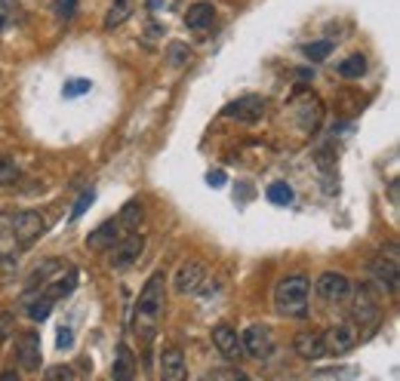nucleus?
<instances>
[{
  "instance_id": "nucleus-4",
  "label": "nucleus",
  "mask_w": 400,
  "mask_h": 381,
  "mask_svg": "<svg viewBox=\"0 0 400 381\" xmlns=\"http://www.w3.org/2000/svg\"><path fill=\"white\" fill-rule=\"evenodd\" d=\"M10 225H12V237H16L19 249H31L40 237L47 234V221L40 212L34 210H22V212H10Z\"/></svg>"
},
{
  "instance_id": "nucleus-16",
  "label": "nucleus",
  "mask_w": 400,
  "mask_h": 381,
  "mask_svg": "<svg viewBox=\"0 0 400 381\" xmlns=\"http://www.w3.org/2000/svg\"><path fill=\"white\" fill-rule=\"evenodd\" d=\"M369 283H376V289H385L388 296H394L397 292V264L385 262V258H373V264H369Z\"/></svg>"
},
{
  "instance_id": "nucleus-28",
  "label": "nucleus",
  "mask_w": 400,
  "mask_h": 381,
  "mask_svg": "<svg viewBox=\"0 0 400 381\" xmlns=\"http://www.w3.org/2000/svg\"><path fill=\"white\" fill-rule=\"evenodd\" d=\"M302 53L308 56L311 62H324L326 56L333 53V40H314V43H305V46H302Z\"/></svg>"
},
{
  "instance_id": "nucleus-10",
  "label": "nucleus",
  "mask_w": 400,
  "mask_h": 381,
  "mask_svg": "<svg viewBox=\"0 0 400 381\" xmlns=\"http://www.w3.org/2000/svg\"><path fill=\"white\" fill-rule=\"evenodd\" d=\"M124 234H126V228H124V221H120V215H117V219H108V221H102L96 231H90L87 249H90V253H108V249H111Z\"/></svg>"
},
{
  "instance_id": "nucleus-2",
  "label": "nucleus",
  "mask_w": 400,
  "mask_h": 381,
  "mask_svg": "<svg viewBox=\"0 0 400 381\" xmlns=\"http://www.w3.org/2000/svg\"><path fill=\"white\" fill-rule=\"evenodd\" d=\"M308 289H311V280L305 274H290V277L277 280V286H274V311L281 314V317L305 320V317H308Z\"/></svg>"
},
{
  "instance_id": "nucleus-33",
  "label": "nucleus",
  "mask_w": 400,
  "mask_h": 381,
  "mask_svg": "<svg viewBox=\"0 0 400 381\" xmlns=\"http://www.w3.org/2000/svg\"><path fill=\"white\" fill-rule=\"evenodd\" d=\"M16 19V0H0V31Z\"/></svg>"
},
{
  "instance_id": "nucleus-9",
  "label": "nucleus",
  "mask_w": 400,
  "mask_h": 381,
  "mask_svg": "<svg viewBox=\"0 0 400 381\" xmlns=\"http://www.w3.org/2000/svg\"><path fill=\"white\" fill-rule=\"evenodd\" d=\"M240 341H244V354L253 357V360H268V357L274 354V339H271V329L265 323H253V326L240 335Z\"/></svg>"
},
{
  "instance_id": "nucleus-38",
  "label": "nucleus",
  "mask_w": 400,
  "mask_h": 381,
  "mask_svg": "<svg viewBox=\"0 0 400 381\" xmlns=\"http://www.w3.org/2000/svg\"><path fill=\"white\" fill-rule=\"evenodd\" d=\"M206 178H210V185H212V188H219V185L225 182V172H222V169H216V172H210V176H206Z\"/></svg>"
},
{
  "instance_id": "nucleus-34",
  "label": "nucleus",
  "mask_w": 400,
  "mask_h": 381,
  "mask_svg": "<svg viewBox=\"0 0 400 381\" xmlns=\"http://www.w3.org/2000/svg\"><path fill=\"white\" fill-rule=\"evenodd\" d=\"M210 378H234V381H247L249 375H247L244 369H238V363H234L231 369H212V372H210Z\"/></svg>"
},
{
  "instance_id": "nucleus-26",
  "label": "nucleus",
  "mask_w": 400,
  "mask_h": 381,
  "mask_svg": "<svg viewBox=\"0 0 400 381\" xmlns=\"http://www.w3.org/2000/svg\"><path fill=\"white\" fill-rule=\"evenodd\" d=\"M56 271H59V262H56V258H47V262L40 264V268H34V274L28 277V289H40V286L49 280V274H56Z\"/></svg>"
},
{
  "instance_id": "nucleus-25",
  "label": "nucleus",
  "mask_w": 400,
  "mask_h": 381,
  "mask_svg": "<svg viewBox=\"0 0 400 381\" xmlns=\"http://www.w3.org/2000/svg\"><path fill=\"white\" fill-rule=\"evenodd\" d=\"M142 219H145V210H142L139 200H130V203L120 210V221H124L126 231H135V228L142 225Z\"/></svg>"
},
{
  "instance_id": "nucleus-17",
  "label": "nucleus",
  "mask_w": 400,
  "mask_h": 381,
  "mask_svg": "<svg viewBox=\"0 0 400 381\" xmlns=\"http://www.w3.org/2000/svg\"><path fill=\"white\" fill-rule=\"evenodd\" d=\"M160 375H163V381H182L185 375H188L182 348H167L160 354Z\"/></svg>"
},
{
  "instance_id": "nucleus-18",
  "label": "nucleus",
  "mask_w": 400,
  "mask_h": 381,
  "mask_svg": "<svg viewBox=\"0 0 400 381\" xmlns=\"http://www.w3.org/2000/svg\"><path fill=\"white\" fill-rule=\"evenodd\" d=\"M212 22H216V6L203 3V0L188 6V12H185V28L188 31H206V28H212Z\"/></svg>"
},
{
  "instance_id": "nucleus-6",
  "label": "nucleus",
  "mask_w": 400,
  "mask_h": 381,
  "mask_svg": "<svg viewBox=\"0 0 400 381\" xmlns=\"http://www.w3.org/2000/svg\"><path fill=\"white\" fill-rule=\"evenodd\" d=\"M142 253H145V234H139V228H135V231H126L108 249V255H111L108 264L114 271H126V268H133L135 258H139Z\"/></svg>"
},
{
  "instance_id": "nucleus-22",
  "label": "nucleus",
  "mask_w": 400,
  "mask_h": 381,
  "mask_svg": "<svg viewBox=\"0 0 400 381\" xmlns=\"http://www.w3.org/2000/svg\"><path fill=\"white\" fill-rule=\"evenodd\" d=\"M133 12V0H114L108 16H105V31H114V28H120L126 19H130Z\"/></svg>"
},
{
  "instance_id": "nucleus-11",
  "label": "nucleus",
  "mask_w": 400,
  "mask_h": 381,
  "mask_svg": "<svg viewBox=\"0 0 400 381\" xmlns=\"http://www.w3.org/2000/svg\"><path fill=\"white\" fill-rule=\"evenodd\" d=\"M212 344H216V350L225 357L228 363L244 360V341H240V335L234 332L228 323H219V326L212 329Z\"/></svg>"
},
{
  "instance_id": "nucleus-20",
  "label": "nucleus",
  "mask_w": 400,
  "mask_h": 381,
  "mask_svg": "<svg viewBox=\"0 0 400 381\" xmlns=\"http://www.w3.org/2000/svg\"><path fill=\"white\" fill-rule=\"evenodd\" d=\"M53 305H56V301H49L44 292H38V296H25V314L34 323H44L49 314H53Z\"/></svg>"
},
{
  "instance_id": "nucleus-15",
  "label": "nucleus",
  "mask_w": 400,
  "mask_h": 381,
  "mask_svg": "<svg viewBox=\"0 0 400 381\" xmlns=\"http://www.w3.org/2000/svg\"><path fill=\"white\" fill-rule=\"evenodd\" d=\"M292 350H296V357H302V360H324L326 357V344H324V332H311V329H305V332H299L296 339H292Z\"/></svg>"
},
{
  "instance_id": "nucleus-32",
  "label": "nucleus",
  "mask_w": 400,
  "mask_h": 381,
  "mask_svg": "<svg viewBox=\"0 0 400 381\" xmlns=\"http://www.w3.org/2000/svg\"><path fill=\"white\" fill-rule=\"evenodd\" d=\"M92 200H96V191H92V188H90V191H83V194H81V197H77L74 210H71V219H81V215H83V212H87V206L92 203Z\"/></svg>"
},
{
  "instance_id": "nucleus-14",
  "label": "nucleus",
  "mask_w": 400,
  "mask_h": 381,
  "mask_svg": "<svg viewBox=\"0 0 400 381\" xmlns=\"http://www.w3.org/2000/svg\"><path fill=\"white\" fill-rule=\"evenodd\" d=\"M296 114H299L302 133H314V129L320 126V117H324V105H320V99L314 96V92H302V96L296 99Z\"/></svg>"
},
{
  "instance_id": "nucleus-29",
  "label": "nucleus",
  "mask_w": 400,
  "mask_h": 381,
  "mask_svg": "<svg viewBox=\"0 0 400 381\" xmlns=\"http://www.w3.org/2000/svg\"><path fill=\"white\" fill-rule=\"evenodd\" d=\"M268 200H271V203H277V206H287V203H292V188L287 182H274L268 188Z\"/></svg>"
},
{
  "instance_id": "nucleus-21",
  "label": "nucleus",
  "mask_w": 400,
  "mask_h": 381,
  "mask_svg": "<svg viewBox=\"0 0 400 381\" xmlns=\"http://www.w3.org/2000/svg\"><path fill=\"white\" fill-rule=\"evenodd\" d=\"M133 363H135V357H133L130 344H120V348H117V360H114V366H111V375L120 378V381L133 378Z\"/></svg>"
},
{
  "instance_id": "nucleus-7",
  "label": "nucleus",
  "mask_w": 400,
  "mask_h": 381,
  "mask_svg": "<svg viewBox=\"0 0 400 381\" xmlns=\"http://www.w3.org/2000/svg\"><path fill=\"white\" fill-rule=\"evenodd\" d=\"M16 363L22 372H28V375L40 372V366H44V348H40L38 332H22L16 339Z\"/></svg>"
},
{
  "instance_id": "nucleus-1",
  "label": "nucleus",
  "mask_w": 400,
  "mask_h": 381,
  "mask_svg": "<svg viewBox=\"0 0 400 381\" xmlns=\"http://www.w3.org/2000/svg\"><path fill=\"white\" fill-rule=\"evenodd\" d=\"M163 307H167V274L163 271H154L148 277V283L142 286L139 301H135V314H133V329L142 339V344H151L157 335V326H160Z\"/></svg>"
},
{
  "instance_id": "nucleus-5",
  "label": "nucleus",
  "mask_w": 400,
  "mask_h": 381,
  "mask_svg": "<svg viewBox=\"0 0 400 381\" xmlns=\"http://www.w3.org/2000/svg\"><path fill=\"white\" fill-rule=\"evenodd\" d=\"M357 341H360V326H357L354 320H339V323H333V326L324 332L326 357L348 354V350L357 348Z\"/></svg>"
},
{
  "instance_id": "nucleus-13",
  "label": "nucleus",
  "mask_w": 400,
  "mask_h": 381,
  "mask_svg": "<svg viewBox=\"0 0 400 381\" xmlns=\"http://www.w3.org/2000/svg\"><path fill=\"white\" fill-rule=\"evenodd\" d=\"M176 292L178 296H194V292H200V286L206 283V268L200 262H185L182 268L176 271Z\"/></svg>"
},
{
  "instance_id": "nucleus-24",
  "label": "nucleus",
  "mask_w": 400,
  "mask_h": 381,
  "mask_svg": "<svg viewBox=\"0 0 400 381\" xmlns=\"http://www.w3.org/2000/svg\"><path fill=\"white\" fill-rule=\"evenodd\" d=\"M339 77H345V81H357V77L367 74V59L363 56H348L345 62H339Z\"/></svg>"
},
{
  "instance_id": "nucleus-3",
  "label": "nucleus",
  "mask_w": 400,
  "mask_h": 381,
  "mask_svg": "<svg viewBox=\"0 0 400 381\" xmlns=\"http://www.w3.org/2000/svg\"><path fill=\"white\" fill-rule=\"evenodd\" d=\"M354 292V305H351V320L360 329H369L382 320V298H378V289H373L369 283H351Z\"/></svg>"
},
{
  "instance_id": "nucleus-30",
  "label": "nucleus",
  "mask_w": 400,
  "mask_h": 381,
  "mask_svg": "<svg viewBox=\"0 0 400 381\" xmlns=\"http://www.w3.org/2000/svg\"><path fill=\"white\" fill-rule=\"evenodd\" d=\"M92 90L90 81H83V77H74V81L65 83V90H62V96L65 99H77V96H87V92Z\"/></svg>"
},
{
  "instance_id": "nucleus-36",
  "label": "nucleus",
  "mask_w": 400,
  "mask_h": 381,
  "mask_svg": "<svg viewBox=\"0 0 400 381\" xmlns=\"http://www.w3.org/2000/svg\"><path fill=\"white\" fill-rule=\"evenodd\" d=\"M56 348H59V350H71V348H74V335H71V329H68V326H62V329H59V339H56Z\"/></svg>"
},
{
  "instance_id": "nucleus-35",
  "label": "nucleus",
  "mask_w": 400,
  "mask_h": 381,
  "mask_svg": "<svg viewBox=\"0 0 400 381\" xmlns=\"http://www.w3.org/2000/svg\"><path fill=\"white\" fill-rule=\"evenodd\" d=\"M74 6H77V0H56L53 10H56V16H59V19H71V16H74Z\"/></svg>"
},
{
  "instance_id": "nucleus-8",
  "label": "nucleus",
  "mask_w": 400,
  "mask_h": 381,
  "mask_svg": "<svg viewBox=\"0 0 400 381\" xmlns=\"http://www.w3.org/2000/svg\"><path fill=\"white\" fill-rule=\"evenodd\" d=\"M265 111H268V102L262 96H256V92L240 96V99H234L231 105H225V117L238 120V124H259V120L265 117Z\"/></svg>"
},
{
  "instance_id": "nucleus-12",
  "label": "nucleus",
  "mask_w": 400,
  "mask_h": 381,
  "mask_svg": "<svg viewBox=\"0 0 400 381\" xmlns=\"http://www.w3.org/2000/svg\"><path fill=\"white\" fill-rule=\"evenodd\" d=\"M317 292L324 301H345L351 296V280L342 274V271H324L317 277Z\"/></svg>"
},
{
  "instance_id": "nucleus-31",
  "label": "nucleus",
  "mask_w": 400,
  "mask_h": 381,
  "mask_svg": "<svg viewBox=\"0 0 400 381\" xmlns=\"http://www.w3.org/2000/svg\"><path fill=\"white\" fill-rule=\"evenodd\" d=\"M12 332H16V317L10 311H0V344L10 341Z\"/></svg>"
},
{
  "instance_id": "nucleus-19",
  "label": "nucleus",
  "mask_w": 400,
  "mask_h": 381,
  "mask_svg": "<svg viewBox=\"0 0 400 381\" xmlns=\"http://www.w3.org/2000/svg\"><path fill=\"white\" fill-rule=\"evenodd\" d=\"M74 286H77V268H68V274H62L56 280H47L40 292H44L49 301H62V298H68L71 292H74Z\"/></svg>"
},
{
  "instance_id": "nucleus-23",
  "label": "nucleus",
  "mask_w": 400,
  "mask_h": 381,
  "mask_svg": "<svg viewBox=\"0 0 400 381\" xmlns=\"http://www.w3.org/2000/svg\"><path fill=\"white\" fill-rule=\"evenodd\" d=\"M22 178V167H19L16 157H0V191L16 185Z\"/></svg>"
},
{
  "instance_id": "nucleus-27",
  "label": "nucleus",
  "mask_w": 400,
  "mask_h": 381,
  "mask_svg": "<svg viewBox=\"0 0 400 381\" xmlns=\"http://www.w3.org/2000/svg\"><path fill=\"white\" fill-rule=\"evenodd\" d=\"M167 62L173 65V68H185V65L191 62L188 43H169V46H167Z\"/></svg>"
},
{
  "instance_id": "nucleus-37",
  "label": "nucleus",
  "mask_w": 400,
  "mask_h": 381,
  "mask_svg": "<svg viewBox=\"0 0 400 381\" xmlns=\"http://www.w3.org/2000/svg\"><path fill=\"white\" fill-rule=\"evenodd\" d=\"M44 375L47 378H74V369H71V366H49Z\"/></svg>"
}]
</instances>
